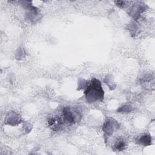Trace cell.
<instances>
[{
	"instance_id": "obj_1",
	"label": "cell",
	"mask_w": 155,
	"mask_h": 155,
	"mask_svg": "<svg viewBox=\"0 0 155 155\" xmlns=\"http://www.w3.org/2000/svg\"><path fill=\"white\" fill-rule=\"evenodd\" d=\"M84 94L88 103L102 102L104 97V91L101 81L96 78H93L90 85L87 87Z\"/></svg>"
},
{
	"instance_id": "obj_2",
	"label": "cell",
	"mask_w": 155,
	"mask_h": 155,
	"mask_svg": "<svg viewBox=\"0 0 155 155\" xmlns=\"http://www.w3.org/2000/svg\"><path fill=\"white\" fill-rule=\"evenodd\" d=\"M62 116L64 120L69 124L78 122L82 118V114L78 109L69 106L63 108Z\"/></svg>"
},
{
	"instance_id": "obj_3",
	"label": "cell",
	"mask_w": 155,
	"mask_h": 155,
	"mask_svg": "<svg viewBox=\"0 0 155 155\" xmlns=\"http://www.w3.org/2000/svg\"><path fill=\"white\" fill-rule=\"evenodd\" d=\"M21 5L27 10L26 16L32 22H36L40 19L41 14L39 13V10L31 4V2L22 1Z\"/></svg>"
},
{
	"instance_id": "obj_4",
	"label": "cell",
	"mask_w": 155,
	"mask_h": 155,
	"mask_svg": "<svg viewBox=\"0 0 155 155\" xmlns=\"http://www.w3.org/2000/svg\"><path fill=\"white\" fill-rule=\"evenodd\" d=\"M119 128V125L117 120L111 117H108L106 119L103 126L102 131H104L105 137L110 136Z\"/></svg>"
},
{
	"instance_id": "obj_5",
	"label": "cell",
	"mask_w": 155,
	"mask_h": 155,
	"mask_svg": "<svg viewBox=\"0 0 155 155\" xmlns=\"http://www.w3.org/2000/svg\"><path fill=\"white\" fill-rule=\"evenodd\" d=\"M147 6L142 2H136L133 4L130 10V15L135 19L137 20L140 14L146 10Z\"/></svg>"
},
{
	"instance_id": "obj_6",
	"label": "cell",
	"mask_w": 155,
	"mask_h": 155,
	"mask_svg": "<svg viewBox=\"0 0 155 155\" xmlns=\"http://www.w3.org/2000/svg\"><path fill=\"white\" fill-rule=\"evenodd\" d=\"M5 121L7 124L15 126L20 124L21 120L19 114L15 112H11L6 116Z\"/></svg>"
},
{
	"instance_id": "obj_7",
	"label": "cell",
	"mask_w": 155,
	"mask_h": 155,
	"mask_svg": "<svg viewBox=\"0 0 155 155\" xmlns=\"http://www.w3.org/2000/svg\"><path fill=\"white\" fill-rule=\"evenodd\" d=\"M62 120L58 117H50L48 119V125L53 130L58 131L62 125Z\"/></svg>"
},
{
	"instance_id": "obj_8",
	"label": "cell",
	"mask_w": 155,
	"mask_h": 155,
	"mask_svg": "<svg viewBox=\"0 0 155 155\" xmlns=\"http://www.w3.org/2000/svg\"><path fill=\"white\" fill-rule=\"evenodd\" d=\"M137 142L139 144L142 145L143 146H148L150 145L151 143V137L150 134H143L141 137H140L137 140Z\"/></svg>"
},
{
	"instance_id": "obj_9",
	"label": "cell",
	"mask_w": 155,
	"mask_h": 155,
	"mask_svg": "<svg viewBox=\"0 0 155 155\" xmlns=\"http://www.w3.org/2000/svg\"><path fill=\"white\" fill-rule=\"evenodd\" d=\"M128 29L130 30V32L133 36H136L140 32V27L135 22H131L128 26Z\"/></svg>"
},
{
	"instance_id": "obj_10",
	"label": "cell",
	"mask_w": 155,
	"mask_h": 155,
	"mask_svg": "<svg viewBox=\"0 0 155 155\" xmlns=\"http://www.w3.org/2000/svg\"><path fill=\"white\" fill-rule=\"evenodd\" d=\"M126 147L127 144L122 138H118L117 140H116V142L114 144V149L116 151H123L126 148Z\"/></svg>"
},
{
	"instance_id": "obj_11",
	"label": "cell",
	"mask_w": 155,
	"mask_h": 155,
	"mask_svg": "<svg viewBox=\"0 0 155 155\" xmlns=\"http://www.w3.org/2000/svg\"><path fill=\"white\" fill-rule=\"evenodd\" d=\"M134 110H135V107L133 104H125L122 106H121L120 107H119L117 111L120 113H129V112L133 111Z\"/></svg>"
},
{
	"instance_id": "obj_12",
	"label": "cell",
	"mask_w": 155,
	"mask_h": 155,
	"mask_svg": "<svg viewBox=\"0 0 155 155\" xmlns=\"http://www.w3.org/2000/svg\"><path fill=\"white\" fill-rule=\"evenodd\" d=\"M104 82L108 85L110 90H114L116 87V85L113 81V78L110 74H108L105 76Z\"/></svg>"
},
{
	"instance_id": "obj_13",
	"label": "cell",
	"mask_w": 155,
	"mask_h": 155,
	"mask_svg": "<svg viewBox=\"0 0 155 155\" xmlns=\"http://www.w3.org/2000/svg\"><path fill=\"white\" fill-rule=\"evenodd\" d=\"M87 81L84 80V79H79V82H78V90H81V89H83L85 87H87Z\"/></svg>"
},
{
	"instance_id": "obj_14",
	"label": "cell",
	"mask_w": 155,
	"mask_h": 155,
	"mask_svg": "<svg viewBox=\"0 0 155 155\" xmlns=\"http://www.w3.org/2000/svg\"><path fill=\"white\" fill-rule=\"evenodd\" d=\"M114 3L116 4V5L119 6V7L122 8L124 6H125V4H127V2L123 1H114Z\"/></svg>"
}]
</instances>
